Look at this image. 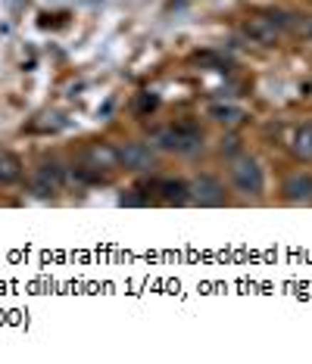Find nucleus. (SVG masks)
Masks as SVG:
<instances>
[{"label": "nucleus", "instance_id": "1", "mask_svg": "<svg viewBox=\"0 0 312 364\" xmlns=\"http://www.w3.org/2000/svg\"><path fill=\"white\" fill-rule=\"evenodd\" d=\"M156 144L169 153H182V156H191L203 146V134L194 122H182V125H169L162 131H156Z\"/></svg>", "mask_w": 312, "mask_h": 364}, {"label": "nucleus", "instance_id": "2", "mask_svg": "<svg viewBox=\"0 0 312 364\" xmlns=\"http://www.w3.org/2000/svg\"><path fill=\"white\" fill-rule=\"evenodd\" d=\"M232 178L244 193H262V168L253 156H237V159H232Z\"/></svg>", "mask_w": 312, "mask_h": 364}, {"label": "nucleus", "instance_id": "3", "mask_svg": "<svg viewBox=\"0 0 312 364\" xmlns=\"http://www.w3.org/2000/svg\"><path fill=\"white\" fill-rule=\"evenodd\" d=\"M187 193H191V200L200 203V205H222L225 203V187H222V181L209 178V175L197 178L194 184L187 187Z\"/></svg>", "mask_w": 312, "mask_h": 364}, {"label": "nucleus", "instance_id": "4", "mask_svg": "<svg viewBox=\"0 0 312 364\" xmlns=\"http://www.w3.org/2000/svg\"><path fill=\"white\" fill-rule=\"evenodd\" d=\"M284 26H291V22L281 19V16H259V19H250L244 31H247L253 41H259V44H272Z\"/></svg>", "mask_w": 312, "mask_h": 364}, {"label": "nucleus", "instance_id": "5", "mask_svg": "<svg viewBox=\"0 0 312 364\" xmlns=\"http://www.w3.org/2000/svg\"><path fill=\"white\" fill-rule=\"evenodd\" d=\"M119 162L125 165V168H131V171H150L156 156H153V150L147 144H125L119 150Z\"/></svg>", "mask_w": 312, "mask_h": 364}, {"label": "nucleus", "instance_id": "6", "mask_svg": "<svg viewBox=\"0 0 312 364\" xmlns=\"http://www.w3.org/2000/svg\"><path fill=\"white\" fill-rule=\"evenodd\" d=\"M63 187V168L60 165H41L35 171V181H31V190H35V196H53L60 193Z\"/></svg>", "mask_w": 312, "mask_h": 364}, {"label": "nucleus", "instance_id": "7", "mask_svg": "<svg viewBox=\"0 0 312 364\" xmlns=\"http://www.w3.org/2000/svg\"><path fill=\"white\" fill-rule=\"evenodd\" d=\"M85 165L94 171H110L119 165V150L110 144H94L85 150Z\"/></svg>", "mask_w": 312, "mask_h": 364}, {"label": "nucleus", "instance_id": "8", "mask_svg": "<svg viewBox=\"0 0 312 364\" xmlns=\"http://www.w3.org/2000/svg\"><path fill=\"white\" fill-rule=\"evenodd\" d=\"M281 193H284V200H291V203L312 200V175H306V171H293V175H287Z\"/></svg>", "mask_w": 312, "mask_h": 364}, {"label": "nucleus", "instance_id": "9", "mask_svg": "<svg viewBox=\"0 0 312 364\" xmlns=\"http://www.w3.org/2000/svg\"><path fill=\"white\" fill-rule=\"evenodd\" d=\"M22 178V159L13 153H0V187H10Z\"/></svg>", "mask_w": 312, "mask_h": 364}, {"label": "nucleus", "instance_id": "10", "mask_svg": "<svg viewBox=\"0 0 312 364\" xmlns=\"http://www.w3.org/2000/svg\"><path fill=\"white\" fill-rule=\"evenodd\" d=\"M291 150H293V156H297V159L312 162V125H303L297 134H293Z\"/></svg>", "mask_w": 312, "mask_h": 364}, {"label": "nucleus", "instance_id": "11", "mask_svg": "<svg viewBox=\"0 0 312 364\" xmlns=\"http://www.w3.org/2000/svg\"><path fill=\"white\" fill-rule=\"evenodd\" d=\"M160 190H162V200H166V203H178V205H182V203L191 200L187 184H182V181H162Z\"/></svg>", "mask_w": 312, "mask_h": 364}, {"label": "nucleus", "instance_id": "12", "mask_svg": "<svg viewBox=\"0 0 312 364\" xmlns=\"http://www.w3.org/2000/svg\"><path fill=\"white\" fill-rule=\"evenodd\" d=\"M209 115L216 122H228V125H234V122H241L244 119V112L241 109H234V106H212Z\"/></svg>", "mask_w": 312, "mask_h": 364}, {"label": "nucleus", "instance_id": "13", "mask_svg": "<svg viewBox=\"0 0 312 364\" xmlns=\"http://www.w3.org/2000/svg\"><path fill=\"white\" fill-rule=\"evenodd\" d=\"M135 109H137V112L156 109V97H153V94H141V97H137V103H135Z\"/></svg>", "mask_w": 312, "mask_h": 364}]
</instances>
